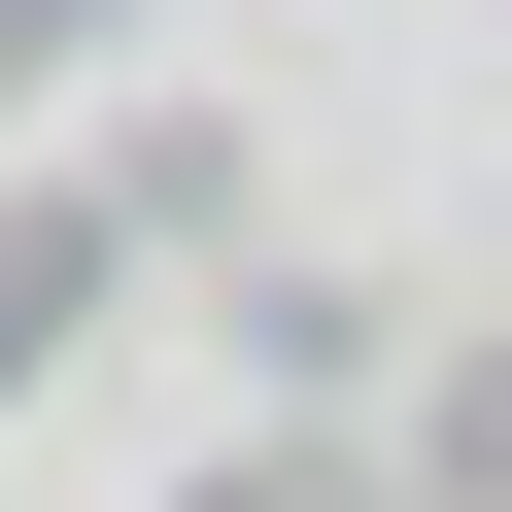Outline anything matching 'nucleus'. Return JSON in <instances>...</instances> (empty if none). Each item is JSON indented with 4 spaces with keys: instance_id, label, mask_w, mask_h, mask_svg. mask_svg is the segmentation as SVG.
Instances as JSON below:
<instances>
[{
    "instance_id": "nucleus-1",
    "label": "nucleus",
    "mask_w": 512,
    "mask_h": 512,
    "mask_svg": "<svg viewBox=\"0 0 512 512\" xmlns=\"http://www.w3.org/2000/svg\"><path fill=\"white\" fill-rule=\"evenodd\" d=\"M0 342H35V274H0Z\"/></svg>"
}]
</instances>
